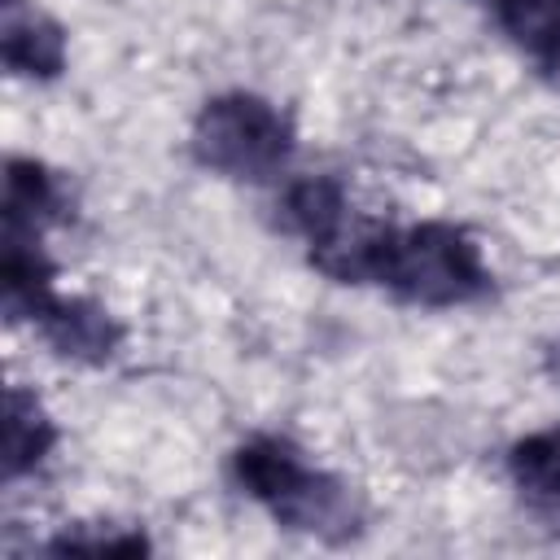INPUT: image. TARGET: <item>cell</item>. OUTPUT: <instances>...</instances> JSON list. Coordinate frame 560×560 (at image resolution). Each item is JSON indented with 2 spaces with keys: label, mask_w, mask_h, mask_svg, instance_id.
I'll list each match as a JSON object with an SVG mask.
<instances>
[{
  "label": "cell",
  "mask_w": 560,
  "mask_h": 560,
  "mask_svg": "<svg viewBox=\"0 0 560 560\" xmlns=\"http://www.w3.org/2000/svg\"><path fill=\"white\" fill-rule=\"evenodd\" d=\"M368 276L429 306L464 302L486 284L477 245L442 223H424L411 232H376L368 254Z\"/></svg>",
  "instance_id": "1"
},
{
  "label": "cell",
  "mask_w": 560,
  "mask_h": 560,
  "mask_svg": "<svg viewBox=\"0 0 560 560\" xmlns=\"http://www.w3.org/2000/svg\"><path fill=\"white\" fill-rule=\"evenodd\" d=\"M192 149L206 166L241 179L271 175L289 153V122L258 96H219L192 127Z\"/></svg>",
  "instance_id": "2"
},
{
  "label": "cell",
  "mask_w": 560,
  "mask_h": 560,
  "mask_svg": "<svg viewBox=\"0 0 560 560\" xmlns=\"http://www.w3.org/2000/svg\"><path fill=\"white\" fill-rule=\"evenodd\" d=\"M302 472H306L302 455L289 442H280V438H258V442L236 451V477L262 503H276Z\"/></svg>",
  "instance_id": "3"
},
{
  "label": "cell",
  "mask_w": 560,
  "mask_h": 560,
  "mask_svg": "<svg viewBox=\"0 0 560 560\" xmlns=\"http://www.w3.org/2000/svg\"><path fill=\"white\" fill-rule=\"evenodd\" d=\"M48 337L61 354H83V359H101L114 346V324L105 319V311L88 306V302H57L48 311Z\"/></svg>",
  "instance_id": "4"
},
{
  "label": "cell",
  "mask_w": 560,
  "mask_h": 560,
  "mask_svg": "<svg viewBox=\"0 0 560 560\" xmlns=\"http://www.w3.org/2000/svg\"><path fill=\"white\" fill-rule=\"evenodd\" d=\"M4 57L13 70L26 74H57L61 70V31L44 18H18L9 4V26H4Z\"/></svg>",
  "instance_id": "5"
},
{
  "label": "cell",
  "mask_w": 560,
  "mask_h": 560,
  "mask_svg": "<svg viewBox=\"0 0 560 560\" xmlns=\"http://www.w3.org/2000/svg\"><path fill=\"white\" fill-rule=\"evenodd\" d=\"M289 214L311 236V245L332 241L341 232V219H346L341 184H332V179H302V184H293L289 188Z\"/></svg>",
  "instance_id": "6"
},
{
  "label": "cell",
  "mask_w": 560,
  "mask_h": 560,
  "mask_svg": "<svg viewBox=\"0 0 560 560\" xmlns=\"http://www.w3.org/2000/svg\"><path fill=\"white\" fill-rule=\"evenodd\" d=\"M512 477L525 494H534L542 503H560V429H547V433L516 442Z\"/></svg>",
  "instance_id": "7"
},
{
  "label": "cell",
  "mask_w": 560,
  "mask_h": 560,
  "mask_svg": "<svg viewBox=\"0 0 560 560\" xmlns=\"http://www.w3.org/2000/svg\"><path fill=\"white\" fill-rule=\"evenodd\" d=\"M499 18L529 52L551 57L560 48V0H499Z\"/></svg>",
  "instance_id": "8"
},
{
  "label": "cell",
  "mask_w": 560,
  "mask_h": 560,
  "mask_svg": "<svg viewBox=\"0 0 560 560\" xmlns=\"http://www.w3.org/2000/svg\"><path fill=\"white\" fill-rule=\"evenodd\" d=\"M52 442L48 420L39 416V407L26 394H9V420H4V451H9V472H22L26 464H35L44 455V446Z\"/></svg>",
  "instance_id": "9"
},
{
  "label": "cell",
  "mask_w": 560,
  "mask_h": 560,
  "mask_svg": "<svg viewBox=\"0 0 560 560\" xmlns=\"http://www.w3.org/2000/svg\"><path fill=\"white\" fill-rule=\"evenodd\" d=\"M547 61H551V79H556V88H560V48H556Z\"/></svg>",
  "instance_id": "10"
}]
</instances>
